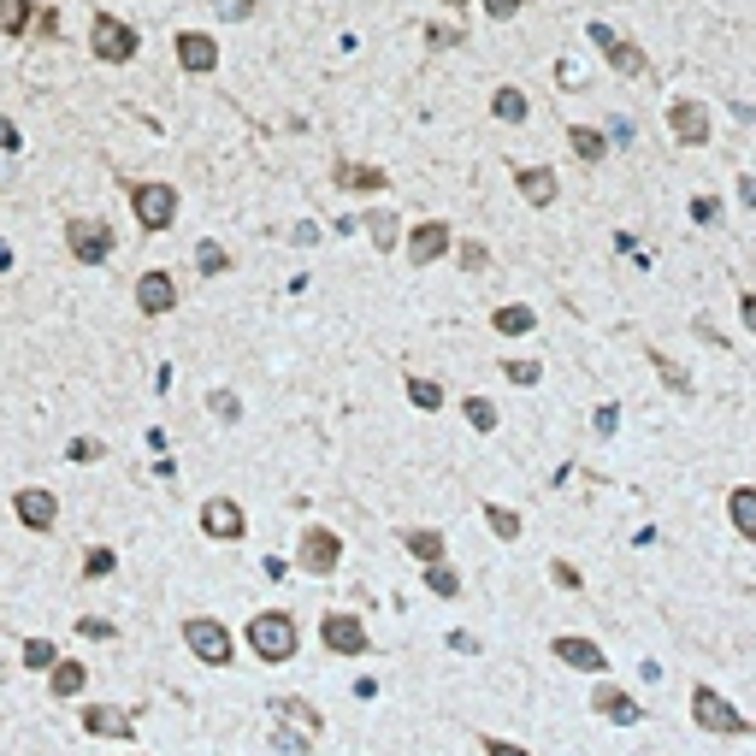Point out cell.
Wrapping results in <instances>:
<instances>
[{"mask_svg": "<svg viewBox=\"0 0 756 756\" xmlns=\"http://www.w3.org/2000/svg\"><path fill=\"white\" fill-rule=\"evenodd\" d=\"M243 638H249V650L260 662H296V644H302V632H296V621L284 609H260Z\"/></svg>", "mask_w": 756, "mask_h": 756, "instance_id": "6da1fadb", "label": "cell"}, {"mask_svg": "<svg viewBox=\"0 0 756 756\" xmlns=\"http://www.w3.org/2000/svg\"><path fill=\"white\" fill-rule=\"evenodd\" d=\"M184 644L195 662H207V668H231V656H237V638L225 621H213V615H189L184 621Z\"/></svg>", "mask_w": 756, "mask_h": 756, "instance_id": "7a4b0ae2", "label": "cell"}, {"mask_svg": "<svg viewBox=\"0 0 756 756\" xmlns=\"http://www.w3.org/2000/svg\"><path fill=\"white\" fill-rule=\"evenodd\" d=\"M692 721L703 727V733H715V739H739V733H751V715H739L727 697L709 692V686H692Z\"/></svg>", "mask_w": 756, "mask_h": 756, "instance_id": "3957f363", "label": "cell"}, {"mask_svg": "<svg viewBox=\"0 0 756 756\" xmlns=\"http://www.w3.org/2000/svg\"><path fill=\"white\" fill-rule=\"evenodd\" d=\"M89 48H95V60L107 65H125L142 42H136V30H130L125 18H113V12H95V24H89Z\"/></svg>", "mask_w": 756, "mask_h": 756, "instance_id": "277c9868", "label": "cell"}, {"mask_svg": "<svg viewBox=\"0 0 756 756\" xmlns=\"http://www.w3.org/2000/svg\"><path fill=\"white\" fill-rule=\"evenodd\" d=\"M130 213L142 231H166L178 219V189L172 184H136L130 189Z\"/></svg>", "mask_w": 756, "mask_h": 756, "instance_id": "5b68a950", "label": "cell"}, {"mask_svg": "<svg viewBox=\"0 0 756 756\" xmlns=\"http://www.w3.org/2000/svg\"><path fill=\"white\" fill-rule=\"evenodd\" d=\"M319 638H325V650H337V656H367V650H373L361 615H343V609H325V615H319Z\"/></svg>", "mask_w": 756, "mask_h": 756, "instance_id": "8992f818", "label": "cell"}, {"mask_svg": "<svg viewBox=\"0 0 756 756\" xmlns=\"http://www.w3.org/2000/svg\"><path fill=\"white\" fill-rule=\"evenodd\" d=\"M65 243H71V254H77L83 266H101V260H113V249H119V237H113L101 219H71V225H65Z\"/></svg>", "mask_w": 756, "mask_h": 756, "instance_id": "52a82bcc", "label": "cell"}, {"mask_svg": "<svg viewBox=\"0 0 756 756\" xmlns=\"http://www.w3.org/2000/svg\"><path fill=\"white\" fill-rule=\"evenodd\" d=\"M337 562H343V538H337L331 526H308L302 544H296V567H302V573H331Z\"/></svg>", "mask_w": 756, "mask_h": 756, "instance_id": "ba28073f", "label": "cell"}, {"mask_svg": "<svg viewBox=\"0 0 756 756\" xmlns=\"http://www.w3.org/2000/svg\"><path fill=\"white\" fill-rule=\"evenodd\" d=\"M201 532L219 538V544H237V538L249 532V514L231 503V497H207V503H201Z\"/></svg>", "mask_w": 756, "mask_h": 756, "instance_id": "9c48e42d", "label": "cell"}, {"mask_svg": "<svg viewBox=\"0 0 756 756\" xmlns=\"http://www.w3.org/2000/svg\"><path fill=\"white\" fill-rule=\"evenodd\" d=\"M668 130H674V142L703 148V142H709V107H703V101H692V95H680V101L668 107Z\"/></svg>", "mask_w": 756, "mask_h": 756, "instance_id": "30bf717a", "label": "cell"}, {"mask_svg": "<svg viewBox=\"0 0 756 756\" xmlns=\"http://www.w3.org/2000/svg\"><path fill=\"white\" fill-rule=\"evenodd\" d=\"M550 656L567 662V668H579V674H603V668H609L603 644H597V638H579V632H562V638L550 644Z\"/></svg>", "mask_w": 756, "mask_h": 756, "instance_id": "8fae6325", "label": "cell"}, {"mask_svg": "<svg viewBox=\"0 0 756 756\" xmlns=\"http://www.w3.org/2000/svg\"><path fill=\"white\" fill-rule=\"evenodd\" d=\"M12 514L30 526V532H54V520H60V503H54V491H42V485H24L18 497H12Z\"/></svg>", "mask_w": 756, "mask_h": 756, "instance_id": "7c38bea8", "label": "cell"}, {"mask_svg": "<svg viewBox=\"0 0 756 756\" xmlns=\"http://www.w3.org/2000/svg\"><path fill=\"white\" fill-rule=\"evenodd\" d=\"M83 733L89 739H130L136 733V715L119 709V703H89L83 709Z\"/></svg>", "mask_w": 756, "mask_h": 756, "instance_id": "4fadbf2b", "label": "cell"}, {"mask_svg": "<svg viewBox=\"0 0 756 756\" xmlns=\"http://www.w3.org/2000/svg\"><path fill=\"white\" fill-rule=\"evenodd\" d=\"M591 709H597L603 721H615V727H638V721H644V703L632 692H621V686H609V680L591 692Z\"/></svg>", "mask_w": 756, "mask_h": 756, "instance_id": "5bb4252c", "label": "cell"}, {"mask_svg": "<svg viewBox=\"0 0 756 756\" xmlns=\"http://www.w3.org/2000/svg\"><path fill=\"white\" fill-rule=\"evenodd\" d=\"M449 249H455V237H449L443 219H426V225L408 231V260H414V266H432V260H443Z\"/></svg>", "mask_w": 756, "mask_h": 756, "instance_id": "9a60e30c", "label": "cell"}, {"mask_svg": "<svg viewBox=\"0 0 756 756\" xmlns=\"http://www.w3.org/2000/svg\"><path fill=\"white\" fill-rule=\"evenodd\" d=\"M591 42H597V48H603V60L615 65V71H621V77H644V54H638V48H632L627 36H615V30H609V24H591Z\"/></svg>", "mask_w": 756, "mask_h": 756, "instance_id": "2e32d148", "label": "cell"}, {"mask_svg": "<svg viewBox=\"0 0 756 756\" xmlns=\"http://www.w3.org/2000/svg\"><path fill=\"white\" fill-rule=\"evenodd\" d=\"M136 308H142V314H172V308H178V284H172V272H142V284H136Z\"/></svg>", "mask_w": 756, "mask_h": 756, "instance_id": "e0dca14e", "label": "cell"}, {"mask_svg": "<svg viewBox=\"0 0 756 756\" xmlns=\"http://www.w3.org/2000/svg\"><path fill=\"white\" fill-rule=\"evenodd\" d=\"M178 65L195 71V77H201V71H213V65H219V42H213V36H201V30H184V36H178Z\"/></svg>", "mask_w": 756, "mask_h": 756, "instance_id": "ac0fdd59", "label": "cell"}, {"mask_svg": "<svg viewBox=\"0 0 756 756\" xmlns=\"http://www.w3.org/2000/svg\"><path fill=\"white\" fill-rule=\"evenodd\" d=\"M514 189H520L532 207H550L562 184H556V172H550V166H514Z\"/></svg>", "mask_w": 756, "mask_h": 756, "instance_id": "d6986e66", "label": "cell"}, {"mask_svg": "<svg viewBox=\"0 0 756 756\" xmlns=\"http://www.w3.org/2000/svg\"><path fill=\"white\" fill-rule=\"evenodd\" d=\"M331 184L355 189V195H373V189H384L390 178H384L378 166H361V160H337V166H331Z\"/></svg>", "mask_w": 756, "mask_h": 756, "instance_id": "ffe728a7", "label": "cell"}, {"mask_svg": "<svg viewBox=\"0 0 756 756\" xmlns=\"http://www.w3.org/2000/svg\"><path fill=\"white\" fill-rule=\"evenodd\" d=\"M272 715H278L284 727L314 733V739H319V727H325V721H319V709H314V703H302V697H272Z\"/></svg>", "mask_w": 756, "mask_h": 756, "instance_id": "44dd1931", "label": "cell"}, {"mask_svg": "<svg viewBox=\"0 0 756 756\" xmlns=\"http://www.w3.org/2000/svg\"><path fill=\"white\" fill-rule=\"evenodd\" d=\"M727 520H733L739 538H756V485H739V491L727 497Z\"/></svg>", "mask_w": 756, "mask_h": 756, "instance_id": "7402d4cb", "label": "cell"}, {"mask_svg": "<svg viewBox=\"0 0 756 756\" xmlns=\"http://www.w3.org/2000/svg\"><path fill=\"white\" fill-rule=\"evenodd\" d=\"M567 148H573L585 166H597V160L609 154V136H603V130H591V125H567Z\"/></svg>", "mask_w": 756, "mask_h": 756, "instance_id": "603a6c76", "label": "cell"}, {"mask_svg": "<svg viewBox=\"0 0 756 756\" xmlns=\"http://www.w3.org/2000/svg\"><path fill=\"white\" fill-rule=\"evenodd\" d=\"M83 680H89V668H83V662H54V674H48V692L54 697H77L83 692Z\"/></svg>", "mask_w": 756, "mask_h": 756, "instance_id": "cb8c5ba5", "label": "cell"}, {"mask_svg": "<svg viewBox=\"0 0 756 756\" xmlns=\"http://www.w3.org/2000/svg\"><path fill=\"white\" fill-rule=\"evenodd\" d=\"M402 544H408L420 562H443V532H438V526H408V532H402Z\"/></svg>", "mask_w": 756, "mask_h": 756, "instance_id": "d4e9b609", "label": "cell"}, {"mask_svg": "<svg viewBox=\"0 0 756 756\" xmlns=\"http://www.w3.org/2000/svg\"><path fill=\"white\" fill-rule=\"evenodd\" d=\"M272 751H278V756H308V751H314V733H302V727H284V721H278V727H272Z\"/></svg>", "mask_w": 756, "mask_h": 756, "instance_id": "484cf974", "label": "cell"}, {"mask_svg": "<svg viewBox=\"0 0 756 756\" xmlns=\"http://www.w3.org/2000/svg\"><path fill=\"white\" fill-rule=\"evenodd\" d=\"M491 325H497L503 337H526V331L538 325V314H532V308H514V302H508V308H497V314H491Z\"/></svg>", "mask_w": 756, "mask_h": 756, "instance_id": "4316f807", "label": "cell"}, {"mask_svg": "<svg viewBox=\"0 0 756 756\" xmlns=\"http://www.w3.org/2000/svg\"><path fill=\"white\" fill-rule=\"evenodd\" d=\"M491 113H497L503 125H520V119H526V95H520L514 83H503V89L491 95Z\"/></svg>", "mask_w": 756, "mask_h": 756, "instance_id": "83f0119b", "label": "cell"}, {"mask_svg": "<svg viewBox=\"0 0 756 756\" xmlns=\"http://www.w3.org/2000/svg\"><path fill=\"white\" fill-rule=\"evenodd\" d=\"M54 662H60L54 638H24V668H36V674H54Z\"/></svg>", "mask_w": 756, "mask_h": 756, "instance_id": "f1b7e54d", "label": "cell"}, {"mask_svg": "<svg viewBox=\"0 0 756 756\" xmlns=\"http://www.w3.org/2000/svg\"><path fill=\"white\" fill-rule=\"evenodd\" d=\"M426 591H432V597H461L455 567H449V562H426Z\"/></svg>", "mask_w": 756, "mask_h": 756, "instance_id": "f546056e", "label": "cell"}, {"mask_svg": "<svg viewBox=\"0 0 756 756\" xmlns=\"http://www.w3.org/2000/svg\"><path fill=\"white\" fill-rule=\"evenodd\" d=\"M485 520H491V532H497L503 544H514V538H520V514H514V508H503V503H485Z\"/></svg>", "mask_w": 756, "mask_h": 756, "instance_id": "4dcf8cb0", "label": "cell"}, {"mask_svg": "<svg viewBox=\"0 0 756 756\" xmlns=\"http://www.w3.org/2000/svg\"><path fill=\"white\" fill-rule=\"evenodd\" d=\"M408 402L432 414V408H443V384L438 378H408Z\"/></svg>", "mask_w": 756, "mask_h": 756, "instance_id": "1f68e13d", "label": "cell"}, {"mask_svg": "<svg viewBox=\"0 0 756 756\" xmlns=\"http://www.w3.org/2000/svg\"><path fill=\"white\" fill-rule=\"evenodd\" d=\"M367 237H373L378 249H396L402 237H396V213H367Z\"/></svg>", "mask_w": 756, "mask_h": 756, "instance_id": "d6a6232c", "label": "cell"}, {"mask_svg": "<svg viewBox=\"0 0 756 756\" xmlns=\"http://www.w3.org/2000/svg\"><path fill=\"white\" fill-rule=\"evenodd\" d=\"M461 414H467V426H473V432H497V408H491L485 396H467V408H461Z\"/></svg>", "mask_w": 756, "mask_h": 756, "instance_id": "836d02e7", "label": "cell"}, {"mask_svg": "<svg viewBox=\"0 0 756 756\" xmlns=\"http://www.w3.org/2000/svg\"><path fill=\"white\" fill-rule=\"evenodd\" d=\"M656 373L668 378V390H680V396H692V373H686V367H680V361H668V355H662V349H656Z\"/></svg>", "mask_w": 756, "mask_h": 756, "instance_id": "e575fe53", "label": "cell"}, {"mask_svg": "<svg viewBox=\"0 0 756 756\" xmlns=\"http://www.w3.org/2000/svg\"><path fill=\"white\" fill-rule=\"evenodd\" d=\"M207 408H213V420H225V426H237V420H243V402H237L231 390H213V396H207Z\"/></svg>", "mask_w": 756, "mask_h": 756, "instance_id": "d590c367", "label": "cell"}, {"mask_svg": "<svg viewBox=\"0 0 756 756\" xmlns=\"http://www.w3.org/2000/svg\"><path fill=\"white\" fill-rule=\"evenodd\" d=\"M24 24H30V0H0V30L18 36Z\"/></svg>", "mask_w": 756, "mask_h": 756, "instance_id": "8d00e7d4", "label": "cell"}, {"mask_svg": "<svg viewBox=\"0 0 756 756\" xmlns=\"http://www.w3.org/2000/svg\"><path fill=\"white\" fill-rule=\"evenodd\" d=\"M195 266H201V272H207V278H219V272H225V266H231V254L219 249V243H201V249H195Z\"/></svg>", "mask_w": 756, "mask_h": 756, "instance_id": "74e56055", "label": "cell"}, {"mask_svg": "<svg viewBox=\"0 0 756 756\" xmlns=\"http://www.w3.org/2000/svg\"><path fill=\"white\" fill-rule=\"evenodd\" d=\"M113 567H119V556H113V550H107V544H95V550H89V556H83V573H89V579H107V573H113Z\"/></svg>", "mask_w": 756, "mask_h": 756, "instance_id": "f35d334b", "label": "cell"}, {"mask_svg": "<svg viewBox=\"0 0 756 756\" xmlns=\"http://www.w3.org/2000/svg\"><path fill=\"white\" fill-rule=\"evenodd\" d=\"M503 378H508V384H538L544 367H538V361H503Z\"/></svg>", "mask_w": 756, "mask_h": 756, "instance_id": "ab89813d", "label": "cell"}, {"mask_svg": "<svg viewBox=\"0 0 756 756\" xmlns=\"http://www.w3.org/2000/svg\"><path fill=\"white\" fill-rule=\"evenodd\" d=\"M692 219H697V225H721V201H715V195H697Z\"/></svg>", "mask_w": 756, "mask_h": 756, "instance_id": "60d3db41", "label": "cell"}, {"mask_svg": "<svg viewBox=\"0 0 756 756\" xmlns=\"http://www.w3.org/2000/svg\"><path fill=\"white\" fill-rule=\"evenodd\" d=\"M479 751H485V756H532L526 745H514V739H491V733L479 739Z\"/></svg>", "mask_w": 756, "mask_h": 756, "instance_id": "b9f144b4", "label": "cell"}, {"mask_svg": "<svg viewBox=\"0 0 756 756\" xmlns=\"http://www.w3.org/2000/svg\"><path fill=\"white\" fill-rule=\"evenodd\" d=\"M550 579H556L562 591H579V567L573 562H550Z\"/></svg>", "mask_w": 756, "mask_h": 756, "instance_id": "7bdbcfd3", "label": "cell"}, {"mask_svg": "<svg viewBox=\"0 0 756 756\" xmlns=\"http://www.w3.org/2000/svg\"><path fill=\"white\" fill-rule=\"evenodd\" d=\"M591 426H597V432H603V438H609V432H615V426H621V408H609V402H603V408H597V414H591Z\"/></svg>", "mask_w": 756, "mask_h": 756, "instance_id": "ee69618b", "label": "cell"}, {"mask_svg": "<svg viewBox=\"0 0 756 756\" xmlns=\"http://www.w3.org/2000/svg\"><path fill=\"white\" fill-rule=\"evenodd\" d=\"M71 461H101V438H77L71 443Z\"/></svg>", "mask_w": 756, "mask_h": 756, "instance_id": "f6af8a7d", "label": "cell"}, {"mask_svg": "<svg viewBox=\"0 0 756 756\" xmlns=\"http://www.w3.org/2000/svg\"><path fill=\"white\" fill-rule=\"evenodd\" d=\"M485 12H491L497 24H508V18H520V0H485Z\"/></svg>", "mask_w": 756, "mask_h": 756, "instance_id": "bcb514c9", "label": "cell"}, {"mask_svg": "<svg viewBox=\"0 0 756 756\" xmlns=\"http://www.w3.org/2000/svg\"><path fill=\"white\" fill-rule=\"evenodd\" d=\"M249 12H254V0H219V18H231V24L249 18Z\"/></svg>", "mask_w": 756, "mask_h": 756, "instance_id": "7dc6e473", "label": "cell"}, {"mask_svg": "<svg viewBox=\"0 0 756 756\" xmlns=\"http://www.w3.org/2000/svg\"><path fill=\"white\" fill-rule=\"evenodd\" d=\"M449 650H461V656H479V638H473V632H449Z\"/></svg>", "mask_w": 756, "mask_h": 756, "instance_id": "c3c4849f", "label": "cell"}, {"mask_svg": "<svg viewBox=\"0 0 756 756\" xmlns=\"http://www.w3.org/2000/svg\"><path fill=\"white\" fill-rule=\"evenodd\" d=\"M77 632H83V638H113V627H107V621H95V615H83Z\"/></svg>", "mask_w": 756, "mask_h": 756, "instance_id": "681fc988", "label": "cell"}, {"mask_svg": "<svg viewBox=\"0 0 756 756\" xmlns=\"http://www.w3.org/2000/svg\"><path fill=\"white\" fill-rule=\"evenodd\" d=\"M290 243H296V249H308V243H319V225H308V219H302V225L290 231Z\"/></svg>", "mask_w": 756, "mask_h": 756, "instance_id": "f907efd6", "label": "cell"}, {"mask_svg": "<svg viewBox=\"0 0 756 756\" xmlns=\"http://www.w3.org/2000/svg\"><path fill=\"white\" fill-rule=\"evenodd\" d=\"M0 154H18V125L12 119H0Z\"/></svg>", "mask_w": 756, "mask_h": 756, "instance_id": "816d5d0a", "label": "cell"}, {"mask_svg": "<svg viewBox=\"0 0 756 756\" xmlns=\"http://www.w3.org/2000/svg\"><path fill=\"white\" fill-rule=\"evenodd\" d=\"M461 266L479 272V266H485V249H479V243H461Z\"/></svg>", "mask_w": 756, "mask_h": 756, "instance_id": "f5cc1de1", "label": "cell"}, {"mask_svg": "<svg viewBox=\"0 0 756 756\" xmlns=\"http://www.w3.org/2000/svg\"><path fill=\"white\" fill-rule=\"evenodd\" d=\"M556 77H562V83H585V65H579V60H562V65H556Z\"/></svg>", "mask_w": 756, "mask_h": 756, "instance_id": "db71d44e", "label": "cell"}, {"mask_svg": "<svg viewBox=\"0 0 756 756\" xmlns=\"http://www.w3.org/2000/svg\"><path fill=\"white\" fill-rule=\"evenodd\" d=\"M739 314H745V325L756 331V290H745V296H739Z\"/></svg>", "mask_w": 756, "mask_h": 756, "instance_id": "11a10c76", "label": "cell"}, {"mask_svg": "<svg viewBox=\"0 0 756 756\" xmlns=\"http://www.w3.org/2000/svg\"><path fill=\"white\" fill-rule=\"evenodd\" d=\"M739 201H745V207H756V178H739Z\"/></svg>", "mask_w": 756, "mask_h": 756, "instance_id": "9f6ffc18", "label": "cell"}, {"mask_svg": "<svg viewBox=\"0 0 756 756\" xmlns=\"http://www.w3.org/2000/svg\"><path fill=\"white\" fill-rule=\"evenodd\" d=\"M6 266H12V249H6V243H0V272H6Z\"/></svg>", "mask_w": 756, "mask_h": 756, "instance_id": "6f0895ef", "label": "cell"}, {"mask_svg": "<svg viewBox=\"0 0 756 756\" xmlns=\"http://www.w3.org/2000/svg\"><path fill=\"white\" fill-rule=\"evenodd\" d=\"M443 6H467V0H443Z\"/></svg>", "mask_w": 756, "mask_h": 756, "instance_id": "680465c9", "label": "cell"}]
</instances>
